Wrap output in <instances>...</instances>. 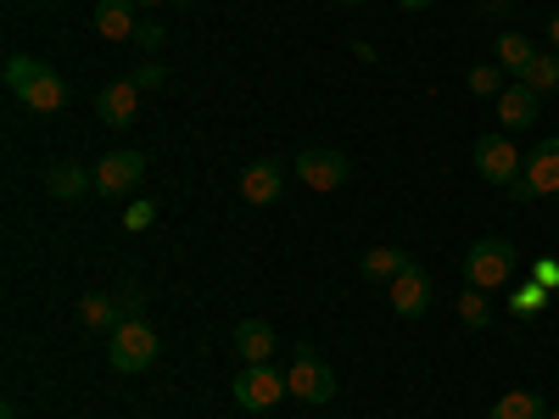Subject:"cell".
<instances>
[{
	"label": "cell",
	"instance_id": "cell-1",
	"mask_svg": "<svg viewBox=\"0 0 559 419\" xmlns=\"http://www.w3.org/2000/svg\"><path fill=\"white\" fill-rule=\"evenodd\" d=\"M7 89L28 107V112H62L68 107V79L51 62H34V57H7Z\"/></svg>",
	"mask_w": 559,
	"mask_h": 419
},
{
	"label": "cell",
	"instance_id": "cell-2",
	"mask_svg": "<svg viewBox=\"0 0 559 419\" xmlns=\"http://www.w3.org/2000/svg\"><path fill=\"white\" fill-rule=\"evenodd\" d=\"M515 268H521V252L509 247L503 236H481L471 252H464V279H471L476 291L509 286V279H515Z\"/></svg>",
	"mask_w": 559,
	"mask_h": 419
},
{
	"label": "cell",
	"instance_id": "cell-3",
	"mask_svg": "<svg viewBox=\"0 0 559 419\" xmlns=\"http://www.w3.org/2000/svg\"><path fill=\"white\" fill-rule=\"evenodd\" d=\"M107 363L118 369V375H140V369L157 363V331L140 313H129L118 331L107 336Z\"/></svg>",
	"mask_w": 559,
	"mask_h": 419
},
{
	"label": "cell",
	"instance_id": "cell-4",
	"mask_svg": "<svg viewBox=\"0 0 559 419\" xmlns=\"http://www.w3.org/2000/svg\"><path fill=\"white\" fill-rule=\"evenodd\" d=\"M509 196H515V202L559 196V134H548V140H537V146H532V157H526L521 179L509 184Z\"/></svg>",
	"mask_w": 559,
	"mask_h": 419
},
{
	"label": "cell",
	"instance_id": "cell-5",
	"mask_svg": "<svg viewBox=\"0 0 559 419\" xmlns=\"http://www.w3.org/2000/svg\"><path fill=\"white\" fill-rule=\"evenodd\" d=\"M471 157H476V173H481L487 184H498V191H509V184L521 179V168H526V157L515 152V140H509L503 129H498V134H481Z\"/></svg>",
	"mask_w": 559,
	"mask_h": 419
},
{
	"label": "cell",
	"instance_id": "cell-6",
	"mask_svg": "<svg viewBox=\"0 0 559 419\" xmlns=\"http://www.w3.org/2000/svg\"><path fill=\"white\" fill-rule=\"evenodd\" d=\"M286 386H292V397H302L308 408H324V403L336 397V369L324 363L319 352L297 347V363H292V375H286Z\"/></svg>",
	"mask_w": 559,
	"mask_h": 419
},
{
	"label": "cell",
	"instance_id": "cell-7",
	"mask_svg": "<svg viewBox=\"0 0 559 419\" xmlns=\"http://www.w3.org/2000/svg\"><path fill=\"white\" fill-rule=\"evenodd\" d=\"M236 408H247V414H269L280 397H292V386H286V375H274L269 363H247L241 375H236Z\"/></svg>",
	"mask_w": 559,
	"mask_h": 419
},
{
	"label": "cell",
	"instance_id": "cell-8",
	"mask_svg": "<svg viewBox=\"0 0 559 419\" xmlns=\"http://www.w3.org/2000/svg\"><path fill=\"white\" fill-rule=\"evenodd\" d=\"M292 173L302 179V191H342V184L353 179V163H347V152H302L297 163H292Z\"/></svg>",
	"mask_w": 559,
	"mask_h": 419
},
{
	"label": "cell",
	"instance_id": "cell-9",
	"mask_svg": "<svg viewBox=\"0 0 559 419\" xmlns=\"http://www.w3.org/2000/svg\"><path fill=\"white\" fill-rule=\"evenodd\" d=\"M431 302H437V286H431L426 263H408V268L392 279V313H397V319H419Z\"/></svg>",
	"mask_w": 559,
	"mask_h": 419
},
{
	"label": "cell",
	"instance_id": "cell-10",
	"mask_svg": "<svg viewBox=\"0 0 559 419\" xmlns=\"http://www.w3.org/2000/svg\"><path fill=\"white\" fill-rule=\"evenodd\" d=\"M146 179V157L140 152H107L102 163H96V191L102 196H123V191H134V184Z\"/></svg>",
	"mask_w": 559,
	"mask_h": 419
},
{
	"label": "cell",
	"instance_id": "cell-11",
	"mask_svg": "<svg viewBox=\"0 0 559 419\" xmlns=\"http://www.w3.org/2000/svg\"><path fill=\"white\" fill-rule=\"evenodd\" d=\"M280 191H286V163H280V157H258L252 168H241V196L252 207L280 202Z\"/></svg>",
	"mask_w": 559,
	"mask_h": 419
},
{
	"label": "cell",
	"instance_id": "cell-12",
	"mask_svg": "<svg viewBox=\"0 0 559 419\" xmlns=\"http://www.w3.org/2000/svg\"><path fill=\"white\" fill-rule=\"evenodd\" d=\"M537 107H543L537 89H532V84H521V79H509V89L498 96V123H503V134H515V129L537 123Z\"/></svg>",
	"mask_w": 559,
	"mask_h": 419
},
{
	"label": "cell",
	"instance_id": "cell-13",
	"mask_svg": "<svg viewBox=\"0 0 559 419\" xmlns=\"http://www.w3.org/2000/svg\"><path fill=\"white\" fill-rule=\"evenodd\" d=\"M96 112H102V123H112V129L134 123V112H140V84H134V79H112V84H102Z\"/></svg>",
	"mask_w": 559,
	"mask_h": 419
},
{
	"label": "cell",
	"instance_id": "cell-14",
	"mask_svg": "<svg viewBox=\"0 0 559 419\" xmlns=\"http://www.w3.org/2000/svg\"><path fill=\"white\" fill-rule=\"evenodd\" d=\"M45 191L57 202H79L84 191H96V168H79V163H51L45 168Z\"/></svg>",
	"mask_w": 559,
	"mask_h": 419
},
{
	"label": "cell",
	"instance_id": "cell-15",
	"mask_svg": "<svg viewBox=\"0 0 559 419\" xmlns=\"http://www.w3.org/2000/svg\"><path fill=\"white\" fill-rule=\"evenodd\" d=\"M123 319H129V313H123V302H112V297H102V291L79 297V324H84V331H96V336H112Z\"/></svg>",
	"mask_w": 559,
	"mask_h": 419
},
{
	"label": "cell",
	"instance_id": "cell-16",
	"mask_svg": "<svg viewBox=\"0 0 559 419\" xmlns=\"http://www.w3.org/2000/svg\"><path fill=\"white\" fill-rule=\"evenodd\" d=\"M537 57H543V51H537L526 34H498V68H503L509 79H526Z\"/></svg>",
	"mask_w": 559,
	"mask_h": 419
},
{
	"label": "cell",
	"instance_id": "cell-17",
	"mask_svg": "<svg viewBox=\"0 0 559 419\" xmlns=\"http://www.w3.org/2000/svg\"><path fill=\"white\" fill-rule=\"evenodd\" d=\"M236 352H241L247 363H269V352H274L269 319H241V324H236Z\"/></svg>",
	"mask_w": 559,
	"mask_h": 419
},
{
	"label": "cell",
	"instance_id": "cell-18",
	"mask_svg": "<svg viewBox=\"0 0 559 419\" xmlns=\"http://www.w3.org/2000/svg\"><path fill=\"white\" fill-rule=\"evenodd\" d=\"M140 17H134V0H102L96 7V34L107 39H134Z\"/></svg>",
	"mask_w": 559,
	"mask_h": 419
},
{
	"label": "cell",
	"instance_id": "cell-19",
	"mask_svg": "<svg viewBox=\"0 0 559 419\" xmlns=\"http://www.w3.org/2000/svg\"><path fill=\"white\" fill-rule=\"evenodd\" d=\"M487 419H548V403H543V392H526L521 386V392H503Z\"/></svg>",
	"mask_w": 559,
	"mask_h": 419
},
{
	"label": "cell",
	"instance_id": "cell-20",
	"mask_svg": "<svg viewBox=\"0 0 559 419\" xmlns=\"http://www.w3.org/2000/svg\"><path fill=\"white\" fill-rule=\"evenodd\" d=\"M408 263H414V258H408V252H397V247H369V252L358 258L364 279H386V286H392V279H397Z\"/></svg>",
	"mask_w": 559,
	"mask_h": 419
},
{
	"label": "cell",
	"instance_id": "cell-21",
	"mask_svg": "<svg viewBox=\"0 0 559 419\" xmlns=\"http://www.w3.org/2000/svg\"><path fill=\"white\" fill-rule=\"evenodd\" d=\"M464 84H471V96H476V101H498L503 89H509V73H503V68H492V62H476Z\"/></svg>",
	"mask_w": 559,
	"mask_h": 419
},
{
	"label": "cell",
	"instance_id": "cell-22",
	"mask_svg": "<svg viewBox=\"0 0 559 419\" xmlns=\"http://www.w3.org/2000/svg\"><path fill=\"white\" fill-rule=\"evenodd\" d=\"M548 297H554V291H543L537 279H526V286L509 291V313H515V319H537V313L548 308Z\"/></svg>",
	"mask_w": 559,
	"mask_h": 419
},
{
	"label": "cell",
	"instance_id": "cell-23",
	"mask_svg": "<svg viewBox=\"0 0 559 419\" xmlns=\"http://www.w3.org/2000/svg\"><path fill=\"white\" fill-rule=\"evenodd\" d=\"M521 84H532L537 96H559V51H543V57L532 62V73H526Z\"/></svg>",
	"mask_w": 559,
	"mask_h": 419
},
{
	"label": "cell",
	"instance_id": "cell-24",
	"mask_svg": "<svg viewBox=\"0 0 559 419\" xmlns=\"http://www.w3.org/2000/svg\"><path fill=\"white\" fill-rule=\"evenodd\" d=\"M459 319H464V331H487V324H492V308H487V291H464L459 297Z\"/></svg>",
	"mask_w": 559,
	"mask_h": 419
},
{
	"label": "cell",
	"instance_id": "cell-25",
	"mask_svg": "<svg viewBox=\"0 0 559 419\" xmlns=\"http://www.w3.org/2000/svg\"><path fill=\"white\" fill-rule=\"evenodd\" d=\"M526 279H537L543 291H559V258H532L526 263Z\"/></svg>",
	"mask_w": 559,
	"mask_h": 419
},
{
	"label": "cell",
	"instance_id": "cell-26",
	"mask_svg": "<svg viewBox=\"0 0 559 419\" xmlns=\"http://www.w3.org/2000/svg\"><path fill=\"white\" fill-rule=\"evenodd\" d=\"M152 224H157V202H129L123 229H134V236H140V229H152Z\"/></svg>",
	"mask_w": 559,
	"mask_h": 419
},
{
	"label": "cell",
	"instance_id": "cell-27",
	"mask_svg": "<svg viewBox=\"0 0 559 419\" xmlns=\"http://www.w3.org/2000/svg\"><path fill=\"white\" fill-rule=\"evenodd\" d=\"M129 79H134L140 89H163V84H168V68H163V62H140Z\"/></svg>",
	"mask_w": 559,
	"mask_h": 419
},
{
	"label": "cell",
	"instance_id": "cell-28",
	"mask_svg": "<svg viewBox=\"0 0 559 419\" xmlns=\"http://www.w3.org/2000/svg\"><path fill=\"white\" fill-rule=\"evenodd\" d=\"M163 39H168V34H163V23H152V17H140V28H134V45H140V51H157Z\"/></svg>",
	"mask_w": 559,
	"mask_h": 419
},
{
	"label": "cell",
	"instance_id": "cell-29",
	"mask_svg": "<svg viewBox=\"0 0 559 419\" xmlns=\"http://www.w3.org/2000/svg\"><path fill=\"white\" fill-rule=\"evenodd\" d=\"M403 12H426V7H437V0H397Z\"/></svg>",
	"mask_w": 559,
	"mask_h": 419
},
{
	"label": "cell",
	"instance_id": "cell-30",
	"mask_svg": "<svg viewBox=\"0 0 559 419\" xmlns=\"http://www.w3.org/2000/svg\"><path fill=\"white\" fill-rule=\"evenodd\" d=\"M548 45H554V51H559V12L548 17Z\"/></svg>",
	"mask_w": 559,
	"mask_h": 419
},
{
	"label": "cell",
	"instance_id": "cell-31",
	"mask_svg": "<svg viewBox=\"0 0 559 419\" xmlns=\"http://www.w3.org/2000/svg\"><path fill=\"white\" fill-rule=\"evenodd\" d=\"M0 419H17V403H7V408H0Z\"/></svg>",
	"mask_w": 559,
	"mask_h": 419
},
{
	"label": "cell",
	"instance_id": "cell-32",
	"mask_svg": "<svg viewBox=\"0 0 559 419\" xmlns=\"http://www.w3.org/2000/svg\"><path fill=\"white\" fill-rule=\"evenodd\" d=\"M134 7H163V0H134Z\"/></svg>",
	"mask_w": 559,
	"mask_h": 419
},
{
	"label": "cell",
	"instance_id": "cell-33",
	"mask_svg": "<svg viewBox=\"0 0 559 419\" xmlns=\"http://www.w3.org/2000/svg\"><path fill=\"white\" fill-rule=\"evenodd\" d=\"M336 7H364V0H336Z\"/></svg>",
	"mask_w": 559,
	"mask_h": 419
},
{
	"label": "cell",
	"instance_id": "cell-34",
	"mask_svg": "<svg viewBox=\"0 0 559 419\" xmlns=\"http://www.w3.org/2000/svg\"><path fill=\"white\" fill-rule=\"evenodd\" d=\"M548 419H559V408H548Z\"/></svg>",
	"mask_w": 559,
	"mask_h": 419
}]
</instances>
